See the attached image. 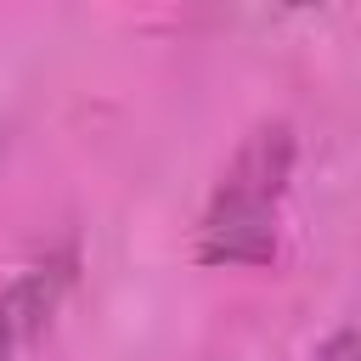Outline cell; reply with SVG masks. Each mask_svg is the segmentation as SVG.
Returning <instances> with one entry per match:
<instances>
[{
    "mask_svg": "<svg viewBox=\"0 0 361 361\" xmlns=\"http://www.w3.org/2000/svg\"><path fill=\"white\" fill-rule=\"evenodd\" d=\"M288 180H293V130L282 118L248 130L231 164L220 169L209 209L197 220V259L203 265H265L276 254Z\"/></svg>",
    "mask_w": 361,
    "mask_h": 361,
    "instance_id": "6da1fadb",
    "label": "cell"
},
{
    "mask_svg": "<svg viewBox=\"0 0 361 361\" xmlns=\"http://www.w3.org/2000/svg\"><path fill=\"white\" fill-rule=\"evenodd\" d=\"M310 361H361V344H355V327H333L316 350H310Z\"/></svg>",
    "mask_w": 361,
    "mask_h": 361,
    "instance_id": "3957f363",
    "label": "cell"
},
{
    "mask_svg": "<svg viewBox=\"0 0 361 361\" xmlns=\"http://www.w3.org/2000/svg\"><path fill=\"white\" fill-rule=\"evenodd\" d=\"M62 282H68V271L34 265V271H23L17 282L0 288V361H11V350H17L23 338H34V333L51 322Z\"/></svg>",
    "mask_w": 361,
    "mask_h": 361,
    "instance_id": "7a4b0ae2",
    "label": "cell"
}]
</instances>
